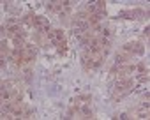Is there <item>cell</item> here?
<instances>
[{
  "label": "cell",
  "mask_w": 150,
  "mask_h": 120,
  "mask_svg": "<svg viewBox=\"0 0 150 120\" xmlns=\"http://www.w3.org/2000/svg\"><path fill=\"white\" fill-rule=\"evenodd\" d=\"M132 92V80L131 78H127V80H118L117 81V85H115V88H113V99L117 101V99H122V97H125L127 94H131Z\"/></svg>",
  "instance_id": "6da1fadb"
},
{
  "label": "cell",
  "mask_w": 150,
  "mask_h": 120,
  "mask_svg": "<svg viewBox=\"0 0 150 120\" xmlns=\"http://www.w3.org/2000/svg\"><path fill=\"white\" fill-rule=\"evenodd\" d=\"M120 51H124V53H127V55H131V56L134 58V55H141V53L145 51V48H143L141 42H136V41H134V42H127V44H124Z\"/></svg>",
  "instance_id": "7a4b0ae2"
},
{
  "label": "cell",
  "mask_w": 150,
  "mask_h": 120,
  "mask_svg": "<svg viewBox=\"0 0 150 120\" xmlns=\"http://www.w3.org/2000/svg\"><path fill=\"white\" fill-rule=\"evenodd\" d=\"M143 16H145V11L141 9H129V11L118 13V18H124V20H141Z\"/></svg>",
  "instance_id": "3957f363"
},
{
  "label": "cell",
  "mask_w": 150,
  "mask_h": 120,
  "mask_svg": "<svg viewBox=\"0 0 150 120\" xmlns=\"http://www.w3.org/2000/svg\"><path fill=\"white\" fill-rule=\"evenodd\" d=\"M90 101H92V95L90 94H85V95H80V97L74 99V102H76V104H85V102H90Z\"/></svg>",
  "instance_id": "277c9868"
},
{
  "label": "cell",
  "mask_w": 150,
  "mask_h": 120,
  "mask_svg": "<svg viewBox=\"0 0 150 120\" xmlns=\"http://www.w3.org/2000/svg\"><path fill=\"white\" fill-rule=\"evenodd\" d=\"M21 23L27 25V27H34V23H35V16H34V14H27V16L21 20Z\"/></svg>",
  "instance_id": "5b68a950"
},
{
  "label": "cell",
  "mask_w": 150,
  "mask_h": 120,
  "mask_svg": "<svg viewBox=\"0 0 150 120\" xmlns=\"http://www.w3.org/2000/svg\"><path fill=\"white\" fill-rule=\"evenodd\" d=\"M57 46V51H58V55H65L67 53V42H65V39L64 41H60L58 44H55Z\"/></svg>",
  "instance_id": "8992f818"
},
{
  "label": "cell",
  "mask_w": 150,
  "mask_h": 120,
  "mask_svg": "<svg viewBox=\"0 0 150 120\" xmlns=\"http://www.w3.org/2000/svg\"><path fill=\"white\" fill-rule=\"evenodd\" d=\"M148 32H150V27H148V25H146V27H145V30H143V34H145V35H146V37H148Z\"/></svg>",
  "instance_id": "52a82bcc"
}]
</instances>
